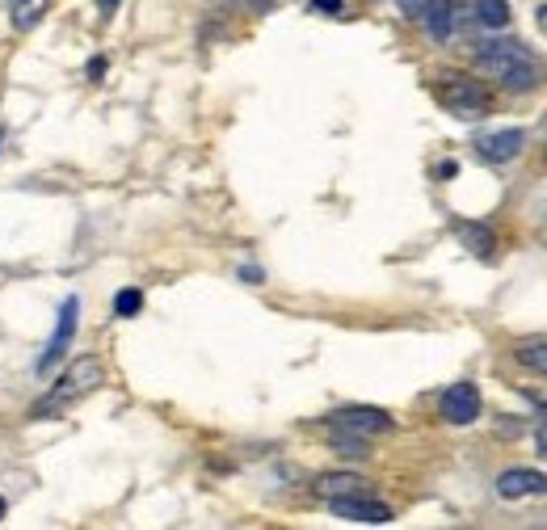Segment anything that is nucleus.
<instances>
[{
	"mask_svg": "<svg viewBox=\"0 0 547 530\" xmlns=\"http://www.w3.org/2000/svg\"><path fill=\"white\" fill-rule=\"evenodd\" d=\"M5 509H9V505H5V497H0V518H5Z\"/></svg>",
	"mask_w": 547,
	"mask_h": 530,
	"instance_id": "4be33fe9",
	"label": "nucleus"
},
{
	"mask_svg": "<svg viewBox=\"0 0 547 530\" xmlns=\"http://www.w3.org/2000/svg\"><path fill=\"white\" fill-rule=\"evenodd\" d=\"M362 476H354V472H329V476H320L316 480V493L324 497V501H333V497H350V493H362Z\"/></svg>",
	"mask_w": 547,
	"mask_h": 530,
	"instance_id": "9b49d317",
	"label": "nucleus"
},
{
	"mask_svg": "<svg viewBox=\"0 0 547 530\" xmlns=\"http://www.w3.org/2000/svg\"><path fill=\"white\" fill-rule=\"evenodd\" d=\"M459 240L468 244L476 257H489V253H493V232L480 228V223H459Z\"/></svg>",
	"mask_w": 547,
	"mask_h": 530,
	"instance_id": "4468645a",
	"label": "nucleus"
},
{
	"mask_svg": "<svg viewBox=\"0 0 547 530\" xmlns=\"http://www.w3.org/2000/svg\"><path fill=\"white\" fill-rule=\"evenodd\" d=\"M535 22H539V30L547 34V5H539V13H535Z\"/></svg>",
	"mask_w": 547,
	"mask_h": 530,
	"instance_id": "aec40b11",
	"label": "nucleus"
},
{
	"mask_svg": "<svg viewBox=\"0 0 547 530\" xmlns=\"http://www.w3.org/2000/svg\"><path fill=\"white\" fill-rule=\"evenodd\" d=\"M476 17H480V26L505 30L510 26V5H505V0H476Z\"/></svg>",
	"mask_w": 547,
	"mask_h": 530,
	"instance_id": "ddd939ff",
	"label": "nucleus"
},
{
	"mask_svg": "<svg viewBox=\"0 0 547 530\" xmlns=\"http://www.w3.org/2000/svg\"><path fill=\"white\" fill-rule=\"evenodd\" d=\"M497 493L505 501H522V497H543L547 493V476L535 467H510V472L497 476Z\"/></svg>",
	"mask_w": 547,
	"mask_h": 530,
	"instance_id": "6e6552de",
	"label": "nucleus"
},
{
	"mask_svg": "<svg viewBox=\"0 0 547 530\" xmlns=\"http://www.w3.org/2000/svg\"><path fill=\"white\" fill-rule=\"evenodd\" d=\"M526 148V131L518 127H505V131H489L476 139V152L489 160V165H510V160H518Z\"/></svg>",
	"mask_w": 547,
	"mask_h": 530,
	"instance_id": "0eeeda50",
	"label": "nucleus"
},
{
	"mask_svg": "<svg viewBox=\"0 0 547 530\" xmlns=\"http://www.w3.org/2000/svg\"><path fill=\"white\" fill-rule=\"evenodd\" d=\"M333 430H346L358 438H375V434H388L392 430V417L383 409H367V404H354V409H337L333 417Z\"/></svg>",
	"mask_w": 547,
	"mask_h": 530,
	"instance_id": "39448f33",
	"label": "nucleus"
},
{
	"mask_svg": "<svg viewBox=\"0 0 547 530\" xmlns=\"http://www.w3.org/2000/svg\"><path fill=\"white\" fill-rule=\"evenodd\" d=\"M396 5H400L404 17H413V22H421V13H425V5H430V0H396Z\"/></svg>",
	"mask_w": 547,
	"mask_h": 530,
	"instance_id": "a211bd4d",
	"label": "nucleus"
},
{
	"mask_svg": "<svg viewBox=\"0 0 547 530\" xmlns=\"http://www.w3.org/2000/svg\"><path fill=\"white\" fill-rule=\"evenodd\" d=\"M329 509H333V518H341V522H362V526H383V522H392V509L383 505V501H371L367 493L333 497Z\"/></svg>",
	"mask_w": 547,
	"mask_h": 530,
	"instance_id": "20e7f679",
	"label": "nucleus"
},
{
	"mask_svg": "<svg viewBox=\"0 0 547 530\" xmlns=\"http://www.w3.org/2000/svg\"><path fill=\"white\" fill-rule=\"evenodd\" d=\"M543 413H547V404H543Z\"/></svg>",
	"mask_w": 547,
	"mask_h": 530,
	"instance_id": "5701e85b",
	"label": "nucleus"
},
{
	"mask_svg": "<svg viewBox=\"0 0 547 530\" xmlns=\"http://www.w3.org/2000/svg\"><path fill=\"white\" fill-rule=\"evenodd\" d=\"M438 413L447 425H472L480 417V387L476 383H451L447 392H442Z\"/></svg>",
	"mask_w": 547,
	"mask_h": 530,
	"instance_id": "423d86ee",
	"label": "nucleus"
},
{
	"mask_svg": "<svg viewBox=\"0 0 547 530\" xmlns=\"http://www.w3.org/2000/svg\"><path fill=\"white\" fill-rule=\"evenodd\" d=\"M514 358L535 375H547V341H518L514 345Z\"/></svg>",
	"mask_w": 547,
	"mask_h": 530,
	"instance_id": "f8f14e48",
	"label": "nucleus"
},
{
	"mask_svg": "<svg viewBox=\"0 0 547 530\" xmlns=\"http://www.w3.org/2000/svg\"><path fill=\"white\" fill-rule=\"evenodd\" d=\"M97 383H101V362H97V358H76L68 371H64V379H59L51 392L30 409V417H34V421H47V417H55V413H64L76 396L93 392Z\"/></svg>",
	"mask_w": 547,
	"mask_h": 530,
	"instance_id": "f03ea898",
	"label": "nucleus"
},
{
	"mask_svg": "<svg viewBox=\"0 0 547 530\" xmlns=\"http://www.w3.org/2000/svg\"><path fill=\"white\" fill-rule=\"evenodd\" d=\"M333 451H337V455H346V459H362V455H371V451H367V438L346 434V430H337V434H333Z\"/></svg>",
	"mask_w": 547,
	"mask_h": 530,
	"instance_id": "dca6fc26",
	"label": "nucleus"
},
{
	"mask_svg": "<svg viewBox=\"0 0 547 530\" xmlns=\"http://www.w3.org/2000/svg\"><path fill=\"white\" fill-rule=\"evenodd\" d=\"M476 64L480 72H489L501 89L510 93H531L543 85V64L526 51L518 38H497V43H484L476 51Z\"/></svg>",
	"mask_w": 547,
	"mask_h": 530,
	"instance_id": "f257e3e1",
	"label": "nucleus"
},
{
	"mask_svg": "<svg viewBox=\"0 0 547 530\" xmlns=\"http://www.w3.org/2000/svg\"><path fill=\"white\" fill-rule=\"evenodd\" d=\"M316 13H341V0H312Z\"/></svg>",
	"mask_w": 547,
	"mask_h": 530,
	"instance_id": "6ab92c4d",
	"label": "nucleus"
},
{
	"mask_svg": "<svg viewBox=\"0 0 547 530\" xmlns=\"http://www.w3.org/2000/svg\"><path fill=\"white\" fill-rule=\"evenodd\" d=\"M543 156H547V152H543Z\"/></svg>",
	"mask_w": 547,
	"mask_h": 530,
	"instance_id": "b1692460",
	"label": "nucleus"
},
{
	"mask_svg": "<svg viewBox=\"0 0 547 530\" xmlns=\"http://www.w3.org/2000/svg\"><path fill=\"white\" fill-rule=\"evenodd\" d=\"M139 308H144V295H139L135 287L114 295V316H139Z\"/></svg>",
	"mask_w": 547,
	"mask_h": 530,
	"instance_id": "f3484780",
	"label": "nucleus"
},
{
	"mask_svg": "<svg viewBox=\"0 0 547 530\" xmlns=\"http://www.w3.org/2000/svg\"><path fill=\"white\" fill-rule=\"evenodd\" d=\"M51 9V0H17V13H13V26L17 30H30L43 22V13Z\"/></svg>",
	"mask_w": 547,
	"mask_h": 530,
	"instance_id": "2eb2a0df",
	"label": "nucleus"
},
{
	"mask_svg": "<svg viewBox=\"0 0 547 530\" xmlns=\"http://www.w3.org/2000/svg\"><path fill=\"white\" fill-rule=\"evenodd\" d=\"M118 5V0H101V9H114Z\"/></svg>",
	"mask_w": 547,
	"mask_h": 530,
	"instance_id": "412c9836",
	"label": "nucleus"
},
{
	"mask_svg": "<svg viewBox=\"0 0 547 530\" xmlns=\"http://www.w3.org/2000/svg\"><path fill=\"white\" fill-rule=\"evenodd\" d=\"M438 101L455 118H484V114H489V106H493L489 93H484V85H476V80H468V76H442Z\"/></svg>",
	"mask_w": 547,
	"mask_h": 530,
	"instance_id": "7ed1b4c3",
	"label": "nucleus"
},
{
	"mask_svg": "<svg viewBox=\"0 0 547 530\" xmlns=\"http://www.w3.org/2000/svg\"><path fill=\"white\" fill-rule=\"evenodd\" d=\"M421 26L430 30L438 43H442V38H451V30H455V5H451V0H430L425 13H421Z\"/></svg>",
	"mask_w": 547,
	"mask_h": 530,
	"instance_id": "9d476101",
	"label": "nucleus"
},
{
	"mask_svg": "<svg viewBox=\"0 0 547 530\" xmlns=\"http://www.w3.org/2000/svg\"><path fill=\"white\" fill-rule=\"evenodd\" d=\"M76 312H80V303H76V299H64V308H59V324H55V337L47 341L43 358H38V371H51V362L64 358V350H68L72 337H76Z\"/></svg>",
	"mask_w": 547,
	"mask_h": 530,
	"instance_id": "1a4fd4ad",
	"label": "nucleus"
}]
</instances>
